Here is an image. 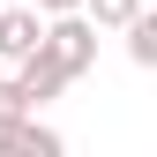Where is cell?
<instances>
[{"label":"cell","mask_w":157,"mask_h":157,"mask_svg":"<svg viewBox=\"0 0 157 157\" xmlns=\"http://www.w3.org/2000/svg\"><path fill=\"white\" fill-rule=\"evenodd\" d=\"M37 45L52 52V67H60L67 82L97 67V23H90L82 8H67V15H45V37H37Z\"/></svg>","instance_id":"6da1fadb"},{"label":"cell","mask_w":157,"mask_h":157,"mask_svg":"<svg viewBox=\"0 0 157 157\" xmlns=\"http://www.w3.org/2000/svg\"><path fill=\"white\" fill-rule=\"evenodd\" d=\"M0 157H60V135L37 120V112H23V120L0 127Z\"/></svg>","instance_id":"7a4b0ae2"},{"label":"cell","mask_w":157,"mask_h":157,"mask_svg":"<svg viewBox=\"0 0 157 157\" xmlns=\"http://www.w3.org/2000/svg\"><path fill=\"white\" fill-rule=\"evenodd\" d=\"M37 37H45V15L37 8H0V60L37 52Z\"/></svg>","instance_id":"3957f363"},{"label":"cell","mask_w":157,"mask_h":157,"mask_svg":"<svg viewBox=\"0 0 157 157\" xmlns=\"http://www.w3.org/2000/svg\"><path fill=\"white\" fill-rule=\"evenodd\" d=\"M15 82H23L30 105H45V97H60V90H67V75L52 67V52H45V45H37V52H23V60H15Z\"/></svg>","instance_id":"277c9868"},{"label":"cell","mask_w":157,"mask_h":157,"mask_svg":"<svg viewBox=\"0 0 157 157\" xmlns=\"http://www.w3.org/2000/svg\"><path fill=\"white\" fill-rule=\"evenodd\" d=\"M120 37H127V60L135 67H157V15L150 8H135L127 23H120Z\"/></svg>","instance_id":"5b68a950"},{"label":"cell","mask_w":157,"mask_h":157,"mask_svg":"<svg viewBox=\"0 0 157 157\" xmlns=\"http://www.w3.org/2000/svg\"><path fill=\"white\" fill-rule=\"evenodd\" d=\"M135 8H150V0H82V15H90L97 30H120V23H127Z\"/></svg>","instance_id":"8992f818"},{"label":"cell","mask_w":157,"mask_h":157,"mask_svg":"<svg viewBox=\"0 0 157 157\" xmlns=\"http://www.w3.org/2000/svg\"><path fill=\"white\" fill-rule=\"evenodd\" d=\"M23 112H37V105L23 97V82H15V75H0V127H8V120H23Z\"/></svg>","instance_id":"52a82bcc"},{"label":"cell","mask_w":157,"mask_h":157,"mask_svg":"<svg viewBox=\"0 0 157 157\" xmlns=\"http://www.w3.org/2000/svg\"><path fill=\"white\" fill-rule=\"evenodd\" d=\"M37 15H67V8H82V0H30Z\"/></svg>","instance_id":"ba28073f"}]
</instances>
